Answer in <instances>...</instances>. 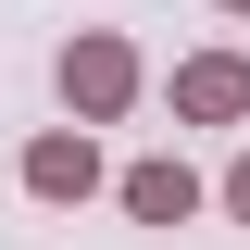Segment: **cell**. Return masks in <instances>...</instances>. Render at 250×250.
<instances>
[{
  "label": "cell",
  "mask_w": 250,
  "mask_h": 250,
  "mask_svg": "<svg viewBox=\"0 0 250 250\" xmlns=\"http://www.w3.org/2000/svg\"><path fill=\"white\" fill-rule=\"evenodd\" d=\"M238 100H250L238 62H200V75H188V113H238Z\"/></svg>",
  "instance_id": "6da1fadb"
},
{
  "label": "cell",
  "mask_w": 250,
  "mask_h": 250,
  "mask_svg": "<svg viewBox=\"0 0 250 250\" xmlns=\"http://www.w3.org/2000/svg\"><path fill=\"white\" fill-rule=\"evenodd\" d=\"M125 200H138V213H150V225H175V213H188V175H175V163H150V175L125 188Z\"/></svg>",
  "instance_id": "7a4b0ae2"
},
{
  "label": "cell",
  "mask_w": 250,
  "mask_h": 250,
  "mask_svg": "<svg viewBox=\"0 0 250 250\" xmlns=\"http://www.w3.org/2000/svg\"><path fill=\"white\" fill-rule=\"evenodd\" d=\"M75 100H125V50H88V62H75Z\"/></svg>",
  "instance_id": "3957f363"
},
{
  "label": "cell",
  "mask_w": 250,
  "mask_h": 250,
  "mask_svg": "<svg viewBox=\"0 0 250 250\" xmlns=\"http://www.w3.org/2000/svg\"><path fill=\"white\" fill-rule=\"evenodd\" d=\"M238 213H250V175H238Z\"/></svg>",
  "instance_id": "277c9868"
}]
</instances>
